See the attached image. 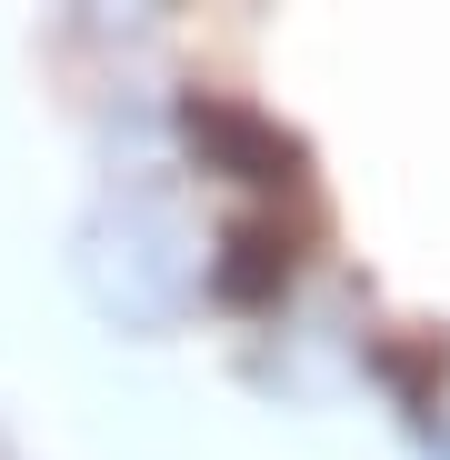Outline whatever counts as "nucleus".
Returning a JSON list of instances; mask_svg holds the SVG:
<instances>
[{"label": "nucleus", "mask_w": 450, "mask_h": 460, "mask_svg": "<svg viewBox=\"0 0 450 460\" xmlns=\"http://www.w3.org/2000/svg\"><path fill=\"white\" fill-rule=\"evenodd\" d=\"M81 280L110 321L130 331H161L181 321V300H190V251H181V230L161 220V200H110L91 230H81Z\"/></svg>", "instance_id": "f257e3e1"}]
</instances>
